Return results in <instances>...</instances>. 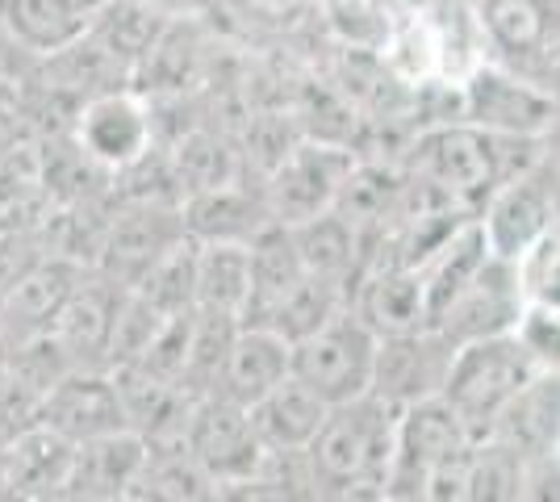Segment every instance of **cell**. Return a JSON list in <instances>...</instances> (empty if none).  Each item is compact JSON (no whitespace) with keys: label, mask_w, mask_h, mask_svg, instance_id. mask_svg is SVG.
Here are the masks:
<instances>
[{"label":"cell","mask_w":560,"mask_h":502,"mask_svg":"<svg viewBox=\"0 0 560 502\" xmlns=\"http://www.w3.org/2000/svg\"><path fill=\"white\" fill-rule=\"evenodd\" d=\"M30 139H34V126L25 118L22 101L18 96H0V155L18 151Z\"/></svg>","instance_id":"obj_43"},{"label":"cell","mask_w":560,"mask_h":502,"mask_svg":"<svg viewBox=\"0 0 560 502\" xmlns=\"http://www.w3.org/2000/svg\"><path fill=\"white\" fill-rule=\"evenodd\" d=\"M93 268L68 260V256H47L38 268H30L13 289H4V306H0V339L13 348L25 339H38L55 327L59 311L71 302V293Z\"/></svg>","instance_id":"obj_15"},{"label":"cell","mask_w":560,"mask_h":502,"mask_svg":"<svg viewBox=\"0 0 560 502\" xmlns=\"http://www.w3.org/2000/svg\"><path fill=\"white\" fill-rule=\"evenodd\" d=\"M351 311L360 314L381 339L389 335H415L431 327V297L427 277L410 264H364L351 285Z\"/></svg>","instance_id":"obj_13"},{"label":"cell","mask_w":560,"mask_h":502,"mask_svg":"<svg viewBox=\"0 0 560 502\" xmlns=\"http://www.w3.org/2000/svg\"><path fill=\"white\" fill-rule=\"evenodd\" d=\"M188 453L197 456L222 486L259 478L268 469V444L259 440L252 410L226 402V398H201L188 423Z\"/></svg>","instance_id":"obj_9"},{"label":"cell","mask_w":560,"mask_h":502,"mask_svg":"<svg viewBox=\"0 0 560 502\" xmlns=\"http://www.w3.org/2000/svg\"><path fill=\"white\" fill-rule=\"evenodd\" d=\"M456 93H460V121L481 126L490 135L544 139L557 121V101L544 89L502 72V68H490V63H481Z\"/></svg>","instance_id":"obj_7"},{"label":"cell","mask_w":560,"mask_h":502,"mask_svg":"<svg viewBox=\"0 0 560 502\" xmlns=\"http://www.w3.org/2000/svg\"><path fill=\"white\" fill-rule=\"evenodd\" d=\"M477 218L486 226L490 252L498 260H511V264H523L539 243L552 235V201L532 180V172L527 176H514L511 185H502Z\"/></svg>","instance_id":"obj_18"},{"label":"cell","mask_w":560,"mask_h":502,"mask_svg":"<svg viewBox=\"0 0 560 502\" xmlns=\"http://www.w3.org/2000/svg\"><path fill=\"white\" fill-rule=\"evenodd\" d=\"M34 502H93V499H84L75 490H59V494H47V499H34Z\"/></svg>","instance_id":"obj_45"},{"label":"cell","mask_w":560,"mask_h":502,"mask_svg":"<svg viewBox=\"0 0 560 502\" xmlns=\"http://www.w3.org/2000/svg\"><path fill=\"white\" fill-rule=\"evenodd\" d=\"M355 164H360L355 147L302 139L293 147V155L264 180V197H268L272 218L280 226H298V222H310V218L335 210Z\"/></svg>","instance_id":"obj_5"},{"label":"cell","mask_w":560,"mask_h":502,"mask_svg":"<svg viewBox=\"0 0 560 502\" xmlns=\"http://www.w3.org/2000/svg\"><path fill=\"white\" fill-rule=\"evenodd\" d=\"M472 448V435L460 423V415L452 410L444 394L440 398H427L415 407L401 410V423H397V465L394 478H389V499L410 502L415 486H419L440 460Z\"/></svg>","instance_id":"obj_11"},{"label":"cell","mask_w":560,"mask_h":502,"mask_svg":"<svg viewBox=\"0 0 560 502\" xmlns=\"http://www.w3.org/2000/svg\"><path fill=\"white\" fill-rule=\"evenodd\" d=\"M130 502H222V481L188 453V444L151 448Z\"/></svg>","instance_id":"obj_33"},{"label":"cell","mask_w":560,"mask_h":502,"mask_svg":"<svg viewBox=\"0 0 560 502\" xmlns=\"http://www.w3.org/2000/svg\"><path fill=\"white\" fill-rule=\"evenodd\" d=\"M557 456H560V440H557Z\"/></svg>","instance_id":"obj_50"},{"label":"cell","mask_w":560,"mask_h":502,"mask_svg":"<svg viewBox=\"0 0 560 502\" xmlns=\"http://www.w3.org/2000/svg\"><path fill=\"white\" fill-rule=\"evenodd\" d=\"M4 460H9V440L0 435V481H4Z\"/></svg>","instance_id":"obj_48"},{"label":"cell","mask_w":560,"mask_h":502,"mask_svg":"<svg viewBox=\"0 0 560 502\" xmlns=\"http://www.w3.org/2000/svg\"><path fill=\"white\" fill-rule=\"evenodd\" d=\"M397 423L401 410L381 394H369L348 407H330V419L305 453L318 499L351 481H373L389 490L397 465Z\"/></svg>","instance_id":"obj_1"},{"label":"cell","mask_w":560,"mask_h":502,"mask_svg":"<svg viewBox=\"0 0 560 502\" xmlns=\"http://www.w3.org/2000/svg\"><path fill=\"white\" fill-rule=\"evenodd\" d=\"M164 327V314L151 311L139 293H126L121 297V311H117V327H114V343H109V369H121V364H139L151 348V339Z\"/></svg>","instance_id":"obj_39"},{"label":"cell","mask_w":560,"mask_h":502,"mask_svg":"<svg viewBox=\"0 0 560 502\" xmlns=\"http://www.w3.org/2000/svg\"><path fill=\"white\" fill-rule=\"evenodd\" d=\"M185 231L197 243H256L277 218L268 210L264 185L252 189V180H238L226 189L192 192L185 197Z\"/></svg>","instance_id":"obj_20"},{"label":"cell","mask_w":560,"mask_h":502,"mask_svg":"<svg viewBox=\"0 0 560 502\" xmlns=\"http://www.w3.org/2000/svg\"><path fill=\"white\" fill-rule=\"evenodd\" d=\"M498 440L514 444L523 456H548L557 453L560 440V373H536L523 385V394L514 398L502 423L493 431Z\"/></svg>","instance_id":"obj_29"},{"label":"cell","mask_w":560,"mask_h":502,"mask_svg":"<svg viewBox=\"0 0 560 502\" xmlns=\"http://www.w3.org/2000/svg\"><path fill=\"white\" fill-rule=\"evenodd\" d=\"M523 311H527V302H523V268L490 256L486 268L468 281L465 293L435 323V331L447 335L460 348V343H472V339L518 331Z\"/></svg>","instance_id":"obj_10"},{"label":"cell","mask_w":560,"mask_h":502,"mask_svg":"<svg viewBox=\"0 0 560 502\" xmlns=\"http://www.w3.org/2000/svg\"><path fill=\"white\" fill-rule=\"evenodd\" d=\"M176 22L160 0H109L101 13H93L89 34L114 59H121L130 72H139L147 63V55L160 47V38L167 34V25Z\"/></svg>","instance_id":"obj_26"},{"label":"cell","mask_w":560,"mask_h":502,"mask_svg":"<svg viewBox=\"0 0 560 502\" xmlns=\"http://www.w3.org/2000/svg\"><path fill=\"white\" fill-rule=\"evenodd\" d=\"M401 192H406V172L376 164V160H360L335 201V214L348 218L364 240H381L394 226Z\"/></svg>","instance_id":"obj_30"},{"label":"cell","mask_w":560,"mask_h":502,"mask_svg":"<svg viewBox=\"0 0 560 502\" xmlns=\"http://www.w3.org/2000/svg\"><path fill=\"white\" fill-rule=\"evenodd\" d=\"M185 240L188 231L180 206H114L109 235H105V247H101V260L93 272L130 293L176 243Z\"/></svg>","instance_id":"obj_6"},{"label":"cell","mask_w":560,"mask_h":502,"mask_svg":"<svg viewBox=\"0 0 560 502\" xmlns=\"http://www.w3.org/2000/svg\"><path fill=\"white\" fill-rule=\"evenodd\" d=\"M289 377H293V343L272 327H238L222 377L213 385V398L252 410Z\"/></svg>","instance_id":"obj_19"},{"label":"cell","mask_w":560,"mask_h":502,"mask_svg":"<svg viewBox=\"0 0 560 502\" xmlns=\"http://www.w3.org/2000/svg\"><path fill=\"white\" fill-rule=\"evenodd\" d=\"M536 373H544V369H539L536 357L527 352V343L514 331L472 339V343L456 348L444 398L460 415V423L468 428L472 444L490 440L498 423H502L506 407L523 394V385L532 382Z\"/></svg>","instance_id":"obj_3"},{"label":"cell","mask_w":560,"mask_h":502,"mask_svg":"<svg viewBox=\"0 0 560 502\" xmlns=\"http://www.w3.org/2000/svg\"><path fill=\"white\" fill-rule=\"evenodd\" d=\"M243 327V318L222 311H201L192 318V348H188V369H185V389L197 398H210L218 377H222V364L231 357L234 335Z\"/></svg>","instance_id":"obj_35"},{"label":"cell","mask_w":560,"mask_h":502,"mask_svg":"<svg viewBox=\"0 0 560 502\" xmlns=\"http://www.w3.org/2000/svg\"><path fill=\"white\" fill-rule=\"evenodd\" d=\"M0 306H4V289H0Z\"/></svg>","instance_id":"obj_49"},{"label":"cell","mask_w":560,"mask_h":502,"mask_svg":"<svg viewBox=\"0 0 560 502\" xmlns=\"http://www.w3.org/2000/svg\"><path fill=\"white\" fill-rule=\"evenodd\" d=\"M0 502H30V499H25V494H18L13 486H4V481H0Z\"/></svg>","instance_id":"obj_46"},{"label":"cell","mask_w":560,"mask_h":502,"mask_svg":"<svg viewBox=\"0 0 560 502\" xmlns=\"http://www.w3.org/2000/svg\"><path fill=\"white\" fill-rule=\"evenodd\" d=\"M252 272H256V289H252V302L243 311V327H268V318L277 314L280 302L310 277L289 226L272 222L252 243Z\"/></svg>","instance_id":"obj_25"},{"label":"cell","mask_w":560,"mask_h":502,"mask_svg":"<svg viewBox=\"0 0 560 502\" xmlns=\"http://www.w3.org/2000/svg\"><path fill=\"white\" fill-rule=\"evenodd\" d=\"M71 469H75V444L47 423H34V428H25L22 435L9 440L4 486H13L30 502L68 490Z\"/></svg>","instance_id":"obj_22"},{"label":"cell","mask_w":560,"mask_h":502,"mask_svg":"<svg viewBox=\"0 0 560 502\" xmlns=\"http://www.w3.org/2000/svg\"><path fill=\"white\" fill-rule=\"evenodd\" d=\"M252 419H256L259 440L268 444V453H310V444L318 440L323 423L330 419V407L298 377H289L264 402L252 407Z\"/></svg>","instance_id":"obj_24"},{"label":"cell","mask_w":560,"mask_h":502,"mask_svg":"<svg viewBox=\"0 0 560 502\" xmlns=\"http://www.w3.org/2000/svg\"><path fill=\"white\" fill-rule=\"evenodd\" d=\"M376 357H381V335L355 311H343L323 331L293 343V377L305 389H314L327 407H348L373 394Z\"/></svg>","instance_id":"obj_4"},{"label":"cell","mask_w":560,"mask_h":502,"mask_svg":"<svg viewBox=\"0 0 560 502\" xmlns=\"http://www.w3.org/2000/svg\"><path fill=\"white\" fill-rule=\"evenodd\" d=\"M518 502H560V456H527Z\"/></svg>","instance_id":"obj_42"},{"label":"cell","mask_w":560,"mask_h":502,"mask_svg":"<svg viewBox=\"0 0 560 502\" xmlns=\"http://www.w3.org/2000/svg\"><path fill=\"white\" fill-rule=\"evenodd\" d=\"M527 456L506 440H477L468 456V502H518Z\"/></svg>","instance_id":"obj_37"},{"label":"cell","mask_w":560,"mask_h":502,"mask_svg":"<svg viewBox=\"0 0 560 502\" xmlns=\"http://www.w3.org/2000/svg\"><path fill=\"white\" fill-rule=\"evenodd\" d=\"M477 13L493 47L511 50V55H536L548 38L544 0H481Z\"/></svg>","instance_id":"obj_38"},{"label":"cell","mask_w":560,"mask_h":502,"mask_svg":"<svg viewBox=\"0 0 560 502\" xmlns=\"http://www.w3.org/2000/svg\"><path fill=\"white\" fill-rule=\"evenodd\" d=\"M452 357H456V343L435 327L415 335H389V339H381L373 394L394 402L397 410L440 398L447 373H452Z\"/></svg>","instance_id":"obj_12"},{"label":"cell","mask_w":560,"mask_h":502,"mask_svg":"<svg viewBox=\"0 0 560 502\" xmlns=\"http://www.w3.org/2000/svg\"><path fill=\"white\" fill-rule=\"evenodd\" d=\"M38 423L68 435L71 444H84V440H96V435H114V431L130 428L121 398H117L114 373H105V369H75V373H68L43 398V419Z\"/></svg>","instance_id":"obj_16"},{"label":"cell","mask_w":560,"mask_h":502,"mask_svg":"<svg viewBox=\"0 0 560 502\" xmlns=\"http://www.w3.org/2000/svg\"><path fill=\"white\" fill-rule=\"evenodd\" d=\"M43 398H47L43 389L25 385L18 373H4L0 377V435L13 440L25 428H34L43 419Z\"/></svg>","instance_id":"obj_41"},{"label":"cell","mask_w":560,"mask_h":502,"mask_svg":"<svg viewBox=\"0 0 560 502\" xmlns=\"http://www.w3.org/2000/svg\"><path fill=\"white\" fill-rule=\"evenodd\" d=\"M172 155V167H176V180L185 197L192 192H210V189H226V185H238L247 180V160H243V147H234L231 135L213 130V126H192L180 143L167 147Z\"/></svg>","instance_id":"obj_27"},{"label":"cell","mask_w":560,"mask_h":502,"mask_svg":"<svg viewBox=\"0 0 560 502\" xmlns=\"http://www.w3.org/2000/svg\"><path fill=\"white\" fill-rule=\"evenodd\" d=\"M514 335L527 343V352L536 357L539 369L560 373V306H552V302H527L523 323H518Z\"/></svg>","instance_id":"obj_40"},{"label":"cell","mask_w":560,"mask_h":502,"mask_svg":"<svg viewBox=\"0 0 560 502\" xmlns=\"http://www.w3.org/2000/svg\"><path fill=\"white\" fill-rule=\"evenodd\" d=\"M109 373H114L126 423L147 440V448L188 444V423H192V410L201 402L197 394H188L185 385L167 382V377H155L142 364H121V369H109Z\"/></svg>","instance_id":"obj_14"},{"label":"cell","mask_w":560,"mask_h":502,"mask_svg":"<svg viewBox=\"0 0 560 502\" xmlns=\"http://www.w3.org/2000/svg\"><path fill=\"white\" fill-rule=\"evenodd\" d=\"M256 289L252 243H197V306L243 318Z\"/></svg>","instance_id":"obj_31"},{"label":"cell","mask_w":560,"mask_h":502,"mask_svg":"<svg viewBox=\"0 0 560 502\" xmlns=\"http://www.w3.org/2000/svg\"><path fill=\"white\" fill-rule=\"evenodd\" d=\"M389 4H394L397 17H401V13H422V9H431L435 0H389Z\"/></svg>","instance_id":"obj_44"},{"label":"cell","mask_w":560,"mask_h":502,"mask_svg":"<svg viewBox=\"0 0 560 502\" xmlns=\"http://www.w3.org/2000/svg\"><path fill=\"white\" fill-rule=\"evenodd\" d=\"M89 13L75 0H0V30L30 55L47 59L89 34Z\"/></svg>","instance_id":"obj_23"},{"label":"cell","mask_w":560,"mask_h":502,"mask_svg":"<svg viewBox=\"0 0 560 502\" xmlns=\"http://www.w3.org/2000/svg\"><path fill=\"white\" fill-rule=\"evenodd\" d=\"M289 231H293V243L302 252L305 272L323 277V281H339L351 297V281L360 277V264H364V235L335 210L310 218V222H298Z\"/></svg>","instance_id":"obj_28"},{"label":"cell","mask_w":560,"mask_h":502,"mask_svg":"<svg viewBox=\"0 0 560 502\" xmlns=\"http://www.w3.org/2000/svg\"><path fill=\"white\" fill-rule=\"evenodd\" d=\"M506 147H511V135H490L468 121H444V126L419 130V139L410 143L406 172L431 180L435 189H444L477 214L490 206V197L502 185H511L514 176H527V167L506 160Z\"/></svg>","instance_id":"obj_2"},{"label":"cell","mask_w":560,"mask_h":502,"mask_svg":"<svg viewBox=\"0 0 560 502\" xmlns=\"http://www.w3.org/2000/svg\"><path fill=\"white\" fill-rule=\"evenodd\" d=\"M490 240H486V226L481 218H468L465 226L452 235V240L422 264V277H427V297H431V327L444 318V311L468 289V281L486 268L490 260Z\"/></svg>","instance_id":"obj_32"},{"label":"cell","mask_w":560,"mask_h":502,"mask_svg":"<svg viewBox=\"0 0 560 502\" xmlns=\"http://www.w3.org/2000/svg\"><path fill=\"white\" fill-rule=\"evenodd\" d=\"M147 453H151L147 440L130 428L84 440V444H75V469H71L68 490L93 502H130L142 465H147Z\"/></svg>","instance_id":"obj_21"},{"label":"cell","mask_w":560,"mask_h":502,"mask_svg":"<svg viewBox=\"0 0 560 502\" xmlns=\"http://www.w3.org/2000/svg\"><path fill=\"white\" fill-rule=\"evenodd\" d=\"M130 293H139L142 302L151 311H160L164 318L197 311V240L176 243Z\"/></svg>","instance_id":"obj_36"},{"label":"cell","mask_w":560,"mask_h":502,"mask_svg":"<svg viewBox=\"0 0 560 502\" xmlns=\"http://www.w3.org/2000/svg\"><path fill=\"white\" fill-rule=\"evenodd\" d=\"M126 289L109 285L105 277L89 272L80 289L71 293V302L59 311L50 335L59 339V348L68 352L75 369H105L109 373V343H114L117 311H121Z\"/></svg>","instance_id":"obj_17"},{"label":"cell","mask_w":560,"mask_h":502,"mask_svg":"<svg viewBox=\"0 0 560 502\" xmlns=\"http://www.w3.org/2000/svg\"><path fill=\"white\" fill-rule=\"evenodd\" d=\"M75 4H80V9H84V13H89V17H93V13H101V9H105V4H109V0H75Z\"/></svg>","instance_id":"obj_47"},{"label":"cell","mask_w":560,"mask_h":502,"mask_svg":"<svg viewBox=\"0 0 560 502\" xmlns=\"http://www.w3.org/2000/svg\"><path fill=\"white\" fill-rule=\"evenodd\" d=\"M343 311H351L348 289L339 285V281L305 277L302 285L293 289L277 306V314L268 318V327L277 335H284L289 343H302V339H310L314 331H323L330 318H339Z\"/></svg>","instance_id":"obj_34"},{"label":"cell","mask_w":560,"mask_h":502,"mask_svg":"<svg viewBox=\"0 0 560 502\" xmlns=\"http://www.w3.org/2000/svg\"><path fill=\"white\" fill-rule=\"evenodd\" d=\"M71 139L114 176L160 147L155 121H151V101L135 84L84 101V109L75 114V126H71Z\"/></svg>","instance_id":"obj_8"}]
</instances>
